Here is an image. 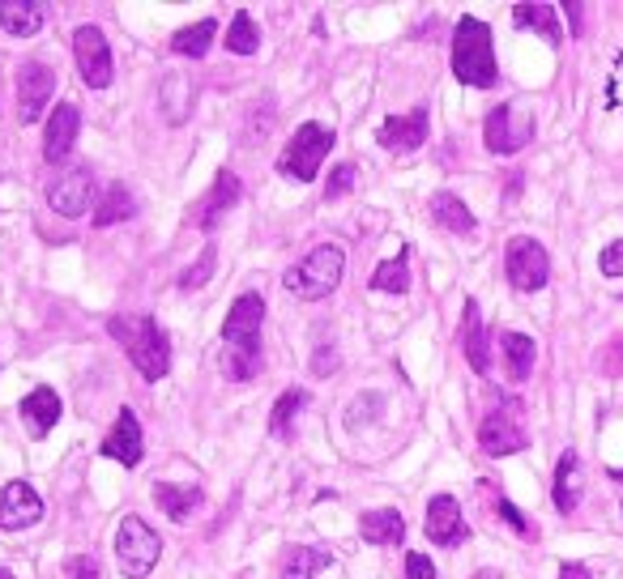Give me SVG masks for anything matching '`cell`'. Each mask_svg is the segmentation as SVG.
Listing matches in <instances>:
<instances>
[{
    "mask_svg": "<svg viewBox=\"0 0 623 579\" xmlns=\"http://www.w3.org/2000/svg\"><path fill=\"white\" fill-rule=\"evenodd\" d=\"M260 324H265V298L260 294H240L227 324H222V341H227V358H222V375L244 384L260 371Z\"/></svg>",
    "mask_w": 623,
    "mask_h": 579,
    "instance_id": "obj_1",
    "label": "cell"
},
{
    "mask_svg": "<svg viewBox=\"0 0 623 579\" xmlns=\"http://www.w3.org/2000/svg\"><path fill=\"white\" fill-rule=\"evenodd\" d=\"M107 333L120 341L137 367V375L146 384H158L171 367V345H167V333L158 329L155 316H111L107 320Z\"/></svg>",
    "mask_w": 623,
    "mask_h": 579,
    "instance_id": "obj_2",
    "label": "cell"
},
{
    "mask_svg": "<svg viewBox=\"0 0 623 579\" xmlns=\"http://www.w3.org/2000/svg\"><path fill=\"white\" fill-rule=\"evenodd\" d=\"M453 77L474 90L496 86V48H491V26L478 17H462L453 30Z\"/></svg>",
    "mask_w": 623,
    "mask_h": 579,
    "instance_id": "obj_3",
    "label": "cell"
},
{
    "mask_svg": "<svg viewBox=\"0 0 623 579\" xmlns=\"http://www.w3.org/2000/svg\"><path fill=\"white\" fill-rule=\"evenodd\" d=\"M342 273H346V251L338 243H320L304 264L282 273V286L291 294H300V298H308V303H320V298H329L333 290L342 286Z\"/></svg>",
    "mask_w": 623,
    "mask_h": 579,
    "instance_id": "obj_4",
    "label": "cell"
},
{
    "mask_svg": "<svg viewBox=\"0 0 623 579\" xmlns=\"http://www.w3.org/2000/svg\"><path fill=\"white\" fill-rule=\"evenodd\" d=\"M115 554H120V567L129 579H146L155 571L158 554H162V537H158L142 516H124L120 532H115Z\"/></svg>",
    "mask_w": 623,
    "mask_h": 579,
    "instance_id": "obj_5",
    "label": "cell"
},
{
    "mask_svg": "<svg viewBox=\"0 0 623 579\" xmlns=\"http://www.w3.org/2000/svg\"><path fill=\"white\" fill-rule=\"evenodd\" d=\"M333 128H325V124H304L291 145L282 149V175L286 180H300V184H312L316 180V171H320V158H329V149H333Z\"/></svg>",
    "mask_w": 623,
    "mask_h": 579,
    "instance_id": "obj_6",
    "label": "cell"
},
{
    "mask_svg": "<svg viewBox=\"0 0 623 579\" xmlns=\"http://www.w3.org/2000/svg\"><path fill=\"white\" fill-rule=\"evenodd\" d=\"M504 273H509L513 290L534 294V290H542L551 282V256H547V247L538 239L517 235V239L504 247Z\"/></svg>",
    "mask_w": 623,
    "mask_h": 579,
    "instance_id": "obj_7",
    "label": "cell"
},
{
    "mask_svg": "<svg viewBox=\"0 0 623 579\" xmlns=\"http://www.w3.org/2000/svg\"><path fill=\"white\" fill-rule=\"evenodd\" d=\"M73 56H77V73H82V82L90 90H107L111 86L115 64H111V48H107L99 26H77L73 30Z\"/></svg>",
    "mask_w": 623,
    "mask_h": 579,
    "instance_id": "obj_8",
    "label": "cell"
},
{
    "mask_svg": "<svg viewBox=\"0 0 623 579\" xmlns=\"http://www.w3.org/2000/svg\"><path fill=\"white\" fill-rule=\"evenodd\" d=\"M534 137V124H529V115H521L513 102H500L491 115H487V124H482V141L491 153H517L525 149Z\"/></svg>",
    "mask_w": 623,
    "mask_h": 579,
    "instance_id": "obj_9",
    "label": "cell"
},
{
    "mask_svg": "<svg viewBox=\"0 0 623 579\" xmlns=\"http://www.w3.org/2000/svg\"><path fill=\"white\" fill-rule=\"evenodd\" d=\"M52 90H56L52 69L39 64V60H26V64L17 69V120H22V124H35V120L44 115Z\"/></svg>",
    "mask_w": 623,
    "mask_h": 579,
    "instance_id": "obj_10",
    "label": "cell"
},
{
    "mask_svg": "<svg viewBox=\"0 0 623 579\" xmlns=\"http://www.w3.org/2000/svg\"><path fill=\"white\" fill-rule=\"evenodd\" d=\"M44 520V498L30 482H9L0 490V529L22 532Z\"/></svg>",
    "mask_w": 623,
    "mask_h": 579,
    "instance_id": "obj_11",
    "label": "cell"
},
{
    "mask_svg": "<svg viewBox=\"0 0 623 579\" xmlns=\"http://www.w3.org/2000/svg\"><path fill=\"white\" fill-rule=\"evenodd\" d=\"M90 200H95V175L86 167H73L48 184V205L60 218H82L90 209Z\"/></svg>",
    "mask_w": 623,
    "mask_h": 579,
    "instance_id": "obj_12",
    "label": "cell"
},
{
    "mask_svg": "<svg viewBox=\"0 0 623 579\" xmlns=\"http://www.w3.org/2000/svg\"><path fill=\"white\" fill-rule=\"evenodd\" d=\"M427 537L436 541V545H462L466 541V520H462V507H457V498L453 494H436L431 503H427Z\"/></svg>",
    "mask_w": 623,
    "mask_h": 579,
    "instance_id": "obj_13",
    "label": "cell"
},
{
    "mask_svg": "<svg viewBox=\"0 0 623 579\" xmlns=\"http://www.w3.org/2000/svg\"><path fill=\"white\" fill-rule=\"evenodd\" d=\"M103 452L107 460H120V465H142V456H146V443H142V422H137V414L133 409H120V418H115V427L111 434L103 439Z\"/></svg>",
    "mask_w": 623,
    "mask_h": 579,
    "instance_id": "obj_14",
    "label": "cell"
},
{
    "mask_svg": "<svg viewBox=\"0 0 623 579\" xmlns=\"http://www.w3.org/2000/svg\"><path fill=\"white\" fill-rule=\"evenodd\" d=\"M77 128H82V111L73 102H60L48 120V133H44V158L48 162H64L77 145Z\"/></svg>",
    "mask_w": 623,
    "mask_h": 579,
    "instance_id": "obj_15",
    "label": "cell"
},
{
    "mask_svg": "<svg viewBox=\"0 0 623 579\" xmlns=\"http://www.w3.org/2000/svg\"><path fill=\"white\" fill-rule=\"evenodd\" d=\"M478 447L487 456H509V452H521L525 447V431L517 427V418H509L504 409L487 414L482 427H478Z\"/></svg>",
    "mask_w": 623,
    "mask_h": 579,
    "instance_id": "obj_16",
    "label": "cell"
},
{
    "mask_svg": "<svg viewBox=\"0 0 623 579\" xmlns=\"http://www.w3.org/2000/svg\"><path fill=\"white\" fill-rule=\"evenodd\" d=\"M240 193H244V184H240L231 171H218V180H213L209 196L201 200V209L193 213V222H197L201 231H213V226L222 222V213H227L231 205H240Z\"/></svg>",
    "mask_w": 623,
    "mask_h": 579,
    "instance_id": "obj_17",
    "label": "cell"
},
{
    "mask_svg": "<svg viewBox=\"0 0 623 579\" xmlns=\"http://www.w3.org/2000/svg\"><path fill=\"white\" fill-rule=\"evenodd\" d=\"M423 141H427V111L423 107H415L411 115H389L380 124V145L384 149L406 153V149H418Z\"/></svg>",
    "mask_w": 623,
    "mask_h": 579,
    "instance_id": "obj_18",
    "label": "cell"
},
{
    "mask_svg": "<svg viewBox=\"0 0 623 579\" xmlns=\"http://www.w3.org/2000/svg\"><path fill=\"white\" fill-rule=\"evenodd\" d=\"M359 532H364L367 545H402L406 541V520H402V512L380 507V512L359 516Z\"/></svg>",
    "mask_w": 623,
    "mask_h": 579,
    "instance_id": "obj_19",
    "label": "cell"
},
{
    "mask_svg": "<svg viewBox=\"0 0 623 579\" xmlns=\"http://www.w3.org/2000/svg\"><path fill=\"white\" fill-rule=\"evenodd\" d=\"M462 349H466V362L474 367V375H487L491 371V349H487V329H482V316H478V303H466V324H462Z\"/></svg>",
    "mask_w": 623,
    "mask_h": 579,
    "instance_id": "obj_20",
    "label": "cell"
},
{
    "mask_svg": "<svg viewBox=\"0 0 623 579\" xmlns=\"http://www.w3.org/2000/svg\"><path fill=\"white\" fill-rule=\"evenodd\" d=\"M581 460H576V452H564L560 456V465H555V485H551V498H555V512L560 516H572L576 512V503H581Z\"/></svg>",
    "mask_w": 623,
    "mask_h": 579,
    "instance_id": "obj_21",
    "label": "cell"
},
{
    "mask_svg": "<svg viewBox=\"0 0 623 579\" xmlns=\"http://www.w3.org/2000/svg\"><path fill=\"white\" fill-rule=\"evenodd\" d=\"M22 418H26V427H30L35 439H44L56 427V418H60V396H56L52 387H35L22 401Z\"/></svg>",
    "mask_w": 623,
    "mask_h": 579,
    "instance_id": "obj_22",
    "label": "cell"
},
{
    "mask_svg": "<svg viewBox=\"0 0 623 579\" xmlns=\"http://www.w3.org/2000/svg\"><path fill=\"white\" fill-rule=\"evenodd\" d=\"M155 503L175 520V525H184L197 507H201V485H171V482H158L155 485Z\"/></svg>",
    "mask_w": 623,
    "mask_h": 579,
    "instance_id": "obj_23",
    "label": "cell"
},
{
    "mask_svg": "<svg viewBox=\"0 0 623 579\" xmlns=\"http://www.w3.org/2000/svg\"><path fill=\"white\" fill-rule=\"evenodd\" d=\"M0 26L17 39H30L44 30V9L30 0H0Z\"/></svg>",
    "mask_w": 623,
    "mask_h": 579,
    "instance_id": "obj_24",
    "label": "cell"
},
{
    "mask_svg": "<svg viewBox=\"0 0 623 579\" xmlns=\"http://www.w3.org/2000/svg\"><path fill=\"white\" fill-rule=\"evenodd\" d=\"M431 218H436L444 231H453V235H469V231H474V213H469L466 200L457 193L431 196Z\"/></svg>",
    "mask_w": 623,
    "mask_h": 579,
    "instance_id": "obj_25",
    "label": "cell"
},
{
    "mask_svg": "<svg viewBox=\"0 0 623 579\" xmlns=\"http://www.w3.org/2000/svg\"><path fill=\"white\" fill-rule=\"evenodd\" d=\"M500 349H504V367H509V380H529L534 371V358H538V345L525 337V333H504L500 337Z\"/></svg>",
    "mask_w": 623,
    "mask_h": 579,
    "instance_id": "obj_26",
    "label": "cell"
},
{
    "mask_svg": "<svg viewBox=\"0 0 623 579\" xmlns=\"http://www.w3.org/2000/svg\"><path fill=\"white\" fill-rule=\"evenodd\" d=\"M320 567H329V554H325V550H316V545H295V550L282 554V571H278V579H316L320 576Z\"/></svg>",
    "mask_w": 623,
    "mask_h": 579,
    "instance_id": "obj_27",
    "label": "cell"
},
{
    "mask_svg": "<svg viewBox=\"0 0 623 579\" xmlns=\"http://www.w3.org/2000/svg\"><path fill=\"white\" fill-rule=\"evenodd\" d=\"M513 22H517L521 30H538V35H542L547 44H555V48H560V39H564V30H560L551 4H517V9H513Z\"/></svg>",
    "mask_w": 623,
    "mask_h": 579,
    "instance_id": "obj_28",
    "label": "cell"
},
{
    "mask_svg": "<svg viewBox=\"0 0 623 579\" xmlns=\"http://www.w3.org/2000/svg\"><path fill=\"white\" fill-rule=\"evenodd\" d=\"M133 213H137L133 193L124 184H107V193L99 196V209H95V226L103 231V226H115V222H129Z\"/></svg>",
    "mask_w": 623,
    "mask_h": 579,
    "instance_id": "obj_29",
    "label": "cell"
},
{
    "mask_svg": "<svg viewBox=\"0 0 623 579\" xmlns=\"http://www.w3.org/2000/svg\"><path fill=\"white\" fill-rule=\"evenodd\" d=\"M213 35H218V22H213V17H201V22H193V26H184V30L171 35V51L197 60V56H206L209 51Z\"/></svg>",
    "mask_w": 623,
    "mask_h": 579,
    "instance_id": "obj_30",
    "label": "cell"
},
{
    "mask_svg": "<svg viewBox=\"0 0 623 579\" xmlns=\"http://www.w3.org/2000/svg\"><path fill=\"white\" fill-rule=\"evenodd\" d=\"M300 409H308V392H304V387H286V392L278 396L273 414H269V434H273V439H286Z\"/></svg>",
    "mask_w": 623,
    "mask_h": 579,
    "instance_id": "obj_31",
    "label": "cell"
},
{
    "mask_svg": "<svg viewBox=\"0 0 623 579\" xmlns=\"http://www.w3.org/2000/svg\"><path fill=\"white\" fill-rule=\"evenodd\" d=\"M406 286H411L406 251H402V256H393V260H384V264L371 273V290H380V294H406Z\"/></svg>",
    "mask_w": 623,
    "mask_h": 579,
    "instance_id": "obj_32",
    "label": "cell"
},
{
    "mask_svg": "<svg viewBox=\"0 0 623 579\" xmlns=\"http://www.w3.org/2000/svg\"><path fill=\"white\" fill-rule=\"evenodd\" d=\"M260 48V35H257V22L248 13H235L231 30H227V51L231 56H257Z\"/></svg>",
    "mask_w": 623,
    "mask_h": 579,
    "instance_id": "obj_33",
    "label": "cell"
},
{
    "mask_svg": "<svg viewBox=\"0 0 623 579\" xmlns=\"http://www.w3.org/2000/svg\"><path fill=\"white\" fill-rule=\"evenodd\" d=\"M213 260H218V251H213V247H206V251H201V260H197V264H193V269L180 278V286L197 290L201 282H209V278H213Z\"/></svg>",
    "mask_w": 623,
    "mask_h": 579,
    "instance_id": "obj_34",
    "label": "cell"
},
{
    "mask_svg": "<svg viewBox=\"0 0 623 579\" xmlns=\"http://www.w3.org/2000/svg\"><path fill=\"white\" fill-rule=\"evenodd\" d=\"M355 188V167L351 162H342L333 175H329V188H325V200H338V196H346Z\"/></svg>",
    "mask_w": 623,
    "mask_h": 579,
    "instance_id": "obj_35",
    "label": "cell"
},
{
    "mask_svg": "<svg viewBox=\"0 0 623 579\" xmlns=\"http://www.w3.org/2000/svg\"><path fill=\"white\" fill-rule=\"evenodd\" d=\"M598 269H602L607 278H623V239H615L611 247H602V256H598Z\"/></svg>",
    "mask_w": 623,
    "mask_h": 579,
    "instance_id": "obj_36",
    "label": "cell"
},
{
    "mask_svg": "<svg viewBox=\"0 0 623 579\" xmlns=\"http://www.w3.org/2000/svg\"><path fill=\"white\" fill-rule=\"evenodd\" d=\"M406 579H436V567L427 554H406Z\"/></svg>",
    "mask_w": 623,
    "mask_h": 579,
    "instance_id": "obj_37",
    "label": "cell"
},
{
    "mask_svg": "<svg viewBox=\"0 0 623 579\" xmlns=\"http://www.w3.org/2000/svg\"><path fill=\"white\" fill-rule=\"evenodd\" d=\"M496 507H500V516H504V520H509V525H513V529H517L521 537H534V532H529V520L521 516V512H517V507H513V503H509V498H500Z\"/></svg>",
    "mask_w": 623,
    "mask_h": 579,
    "instance_id": "obj_38",
    "label": "cell"
},
{
    "mask_svg": "<svg viewBox=\"0 0 623 579\" xmlns=\"http://www.w3.org/2000/svg\"><path fill=\"white\" fill-rule=\"evenodd\" d=\"M69 576L73 579H99V563L82 554V558H73V563H69Z\"/></svg>",
    "mask_w": 623,
    "mask_h": 579,
    "instance_id": "obj_39",
    "label": "cell"
},
{
    "mask_svg": "<svg viewBox=\"0 0 623 579\" xmlns=\"http://www.w3.org/2000/svg\"><path fill=\"white\" fill-rule=\"evenodd\" d=\"M312 371H316V375H329V371H333V349H316Z\"/></svg>",
    "mask_w": 623,
    "mask_h": 579,
    "instance_id": "obj_40",
    "label": "cell"
},
{
    "mask_svg": "<svg viewBox=\"0 0 623 579\" xmlns=\"http://www.w3.org/2000/svg\"><path fill=\"white\" fill-rule=\"evenodd\" d=\"M560 579H594V576H589L585 563H564V567H560Z\"/></svg>",
    "mask_w": 623,
    "mask_h": 579,
    "instance_id": "obj_41",
    "label": "cell"
},
{
    "mask_svg": "<svg viewBox=\"0 0 623 579\" xmlns=\"http://www.w3.org/2000/svg\"><path fill=\"white\" fill-rule=\"evenodd\" d=\"M564 13L572 17V35H581V13H585V9H581V4H564Z\"/></svg>",
    "mask_w": 623,
    "mask_h": 579,
    "instance_id": "obj_42",
    "label": "cell"
},
{
    "mask_svg": "<svg viewBox=\"0 0 623 579\" xmlns=\"http://www.w3.org/2000/svg\"><path fill=\"white\" fill-rule=\"evenodd\" d=\"M474 579H500V571H478Z\"/></svg>",
    "mask_w": 623,
    "mask_h": 579,
    "instance_id": "obj_43",
    "label": "cell"
},
{
    "mask_svg": "<svg viewBox=\"0 0 623 579\" xmlns=\"http://www.w3.org/2000/svg\"><path fill=\"white\" fill-rule=\"evenodd\" d=\"M611 478H615V482H623V469H611Z\"/></svg>",
    "mask_w": 623,
    "mask_h": 579,
    "instance_id": "obj_44",
    "label": "cell"
},
{
    "mask_svg": "<svg viewBox=\"0 0 623 579\" xmlns=\"http://www.w3.org/2000/svg\"><path fill=\"white\" fill-rule=\"evenodd\" d=\"M0 579H13V571H4V567H0Z\"/></svg>",
    "mask_w": 623,
    "mask_h": 579,
    "instance_id": "obj_45",
    "label": "cell"
},
{
    "mask_svg": "<svg viewBox=\"0 0 623 579\" xmlns=\"http://www.w3.org/2000/svg\"><path fill=\"white\" fill-rule=\"evenodd\" d=\"M620 507H623V503H620Z\"/></svg>",
    "mask_w": 623,
    "mask_h": 579,
    "instance_id": "obj_46",
    "label": "cell"
}]
</instances>
